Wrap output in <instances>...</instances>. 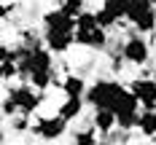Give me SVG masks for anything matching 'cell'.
Here are the masks:
<instances>
[{
	"label": "cell",
	"mask_w": 156,
	"mask_h": 145,
	"mask_svg": "<svg viewBox=\"0 0 156 145\" xmlns=\"http://www.w3.org/2000/svg\"><path fill=\"white\" fill-rule=\"evenodd\" d=\"M126 86H121L119 81L113 78H97L89 86V91H86V105L92 108V110H100V108H113V102H116V97L124 91Z\"/></svg>",
	"instance_id": "obj_1"
},
{
	"label": "cell",
	"mask_w": 156,
	"mask_h": 145,
	"mask_svg": "<svg viewBox=\"0 0 156 145\" xmlns=\"http://www.w3.org/2000/svg\"><path fill=\"white\" fill-rule=\"evenodd\" d=\"M5 94L16 102L19 116H32V113H38L41 102H43V94H41L32 83H19V86H11Z\"/></svg>",
	"instance_id": "obj_2"
},
{
	"label": "cell",
	"mask_w": 156,
	"mask_h": 145,
	"mask_svg": "<svg viewBox=\"0 0 156 145\" xmlns=\"http://www.w3.org/2000/svg\"><path fill=\"white\" fill-rule=\"evenodd\" d=\"M121 57L129 64H148V59H151V43L143 38L140 32L126 35V40L121 43Z\"/></svg>",
	"instance_id": "obj_3"
},
{
	"label": "cell",
	"mask_w": 156,
	"mask_h": 145,
	"mask_svg": "<svg viewBox=\"0 0 156 145\" xmlns=\"http://www.w3.org/2000/svg\"><path fill=\"white\" fill-rule=\"evenodd\" d=\"M67 124H70V121H65L62 116H41V118L32 124V132H35L43 143H54V140H59L65 132H67Z\"/></svg>",
	"instance_id": "obj_4"
},
{
	"label": "cell",
	"mask_w": 156,
	"mask_h": 145,
	"mask_svg": "<svg viewBox=\"0 0 156 145\" xmlns=\"http://www.w3.org/2000/svg\"><path fill=\"white\" fill-rule=\"evenodd\" d=\"M129 89L135 91V97L140 99L143 110H156V78H132L129 81Z\"/></svg>",
	"instance_id": "obj_5"
},
{
	"label": "cell",
	"mask_w": 156,
	"mask_h": 145,
	"mask_svg": "<svg viewBox=\"0 0 156 145\" xmlns=\"http://www.w3.org/2000/svg\"><path fill=\"white\" fill-rule=\"evenodd\" d=\"M76 43L89 51H105L108 48V30L105 27H92V30H76Z\"/></svg>",
	"instance_id": "obj_6"
},
{
	"label": "cell",
	"mask_w": 156,
	"mask_h": 145,
	"mask_svg": "<svg viewBox=\"0 0 156 145\" xmlns=\"http://www.w3.org/2000/svg\"><path fill=\"white\" fill-rule=\"evenodd\" d=\"M76 43V32H65V30H43V46L51 54H67Z\"/></svg>",
	"instance_id": "obj_7"
},
{
	"label": "cell",
	"mask_w": 156,
	"mask_h": 145,
	"mask_svg": "<svg viewBox=\"0 0 156 145\" xmlns=\"http://www.w3.org/2000/svg\"><path fill=\"white\" fill-rule=\"evenodd\" d=\"M41 22H43V30H65V32H76L78 30V22L73 16H67L62 8H48Z\"/></svg>",
	"instance_id": "obj_8"
},
{
	"label": "cell",
	"mask_w": 156,
	"mask_h": 145,
	"mask_svg": "<svg viewBox=\"0 0 156 145\" xmlns=\"http://www.w3.org/2000/svg\"><path fill=\"white\" fill-rule=\"evenodd\" d=\"M92 126L100 134H113L119 129V118H116V113L110 110V108H100V110L92 113Z\"/></svg>",
	"instance_id": "obj_9"
},
{
	"label": "cell",
	"mask_w": 156,
	"mask_h": 145,
	"mask_svg": "<svg viewBox=\"0 0 156 145\" xmlns=\"http://www.w3.org/2000/svg\"><path fill=\"white\" fill-rule=\"evenodd\" d=\"M59 89H62L65 97H86L89 83H86L83 75H78V73H67V75L59 81Z\"/></svg>",
	"instance_id": "obj_10"
},
{
	"label": "cell",
	"mask_w": 156,
	"mask_h": 145,
	"mask_svg": "<svg viewBox=\"0 0 156 145\" xmlns=\"http://www.w3.org/2000/svg\"><path fill=\"white\" fill-rule=\"evenodd\" d=\"M83 108H86V99L83 97H65V102H59L57 116H62L65 121H76V118H81Z\"/></svg>",
	"instance_id": "obj_11"
},
{
	"label": "cell",
	"mask_w": 156,
	"mask_h": 145,
	"mask_svg": "<svg viewBox=\"0 0 156 145\" xmlns=\"http://www.w3.org/2000/svg\"><path fill=\"white\" fill-rule=\"evenodd\" d=\"M73 145H100V132L89 124V126L78 129L73 134Z\"/></svg>",
	"instance_id": "obj_12"
},
{
	"label": "cell",
	"mask_w": 156,
	"mask_h": 145,
	"mask_svg": "<svg viewBox=\"0 0 156 145\" xmlns=\"http://www.w3.org/2000/svg\"><path fill=\"white\" fill-rule=\"evenodd\" d=\"M137 132H140L143 137H156V110H143L140 113Z\"/></svg>",
	"instance_id": "obj_13"
},
{
	"label": "cell",
	"mask_w": 156,
	"mask_h": 145,
	"mask_svg": "<svg viewBox=\"0 0 156 145\" xmlns=\"http://www.w3.org/2000/svg\"><path fill=\"white\" fill-rule=\"evenodd\" d=\"M100 8H105L116 22H121L126 19V8H129V0H102V5Z\"/></svg>",
	"instance_id": "obj_14"
},
{
	"label": "cell",
	"mask_w": 156,
	"mask_h": 145,
	"mask_svg": "<svg viewBox=\"0 0 156 145\" xmlns=\"http://www.w3.org/2000/svg\"><path fill=\"white\" fill-rule=\"evenodd\" d=\"M59 8H62L67 16L78 19V16L86 11V3H83V0H62V3H59Z\"/></svg>",
	"instance_id": "obj_15"
},
{
	"label": "cell",
	"mask_w": 156,
	"mask_h": 145,
	"mask_svg": "<svg viewBox=\"0 0 156 145\" xmlns=\"http://www.w3.org/2000/svg\"><path fill=\"white\" fill-rule=\"evenodd\" d=\"M16 113H19L16 102H14V99H11L8 94H5V97H3V116H5V118H14Z\"/></svg>",
	"instance_id": "obj_16"
},
{
	"label": "cell",
	"mask_w": 156,
	"mask_h": 145,
	"mask_svg": "<svg viewBox=\"0 0 156 145\" xmlns=\"http://www.w3.org/2000/svg\"><path fill=\"white\" fill-rule=\"evenodd\" d=\"M27 118H30V116H19V118H14V121H11V126H14V132H27V129H32Z\"/></svg>",
	"instance_id": "obj_17"
},
{
	"label": "cell",
	"mask_w": 156,
	"mask_h": 145,
	"mask_svg": "<svg viewBox=\"0 0 156 145\" xmlns=\"http://www.w3.org/2000/svg\"><path fill=\"white\" fill-rule=\"evenodd\" d=\"M154 78H156V73H154Z\"/></svg>",
	"instance_id": "obj_18"
}]
</instances>
